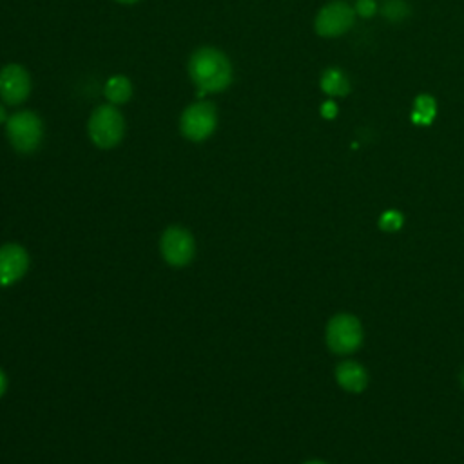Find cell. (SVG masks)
I'll return each mask as SVG.
<instances>
[{
    "label": "cell",
    "instance_id": "obj_19",
    "mask_svg": "<svg viewBox=\"0 0 464 464\" xmlns=\"http://www.w3.org/2000/svg\"><path fill=\"white\" fill-rule=\"evenodd\" d=\"M8 122V113H6V108L5 104H0V126Z\"/></svg>",
    "mask_w": 464,
    "mask_h": 464
},
{
    "label": "cell",
    "instance_id": "obj_14",
    "mask_svg": "<svg viewBox=\"0 0 464 464\" xmlns=\"http://www.w3.org/2000/svg\"><path fill=\"white\" fill-rule=\"evenodd\" d=\"M383 17L390 23H401L408 17L410 14V8L408 5L404 3V0H386V3L383 5Z\"/></svg>",
    "mask_w": 464,
    "mask_h": 464
},
{
    "label": "cell",
    "instance_id": "obj_7",
    "mask_svg": "<svg viewBox=\"0 0 464 464\" xmlns=\"http://www.w3.org/2000/svg\"><path fill=\"white\" fill-rule=\"evenodd\" d=\"M32 95V75L21 64H8L0 70V100L6 106H21Z\"/></svg>",
    "mask_w": 464,
    "mask_h": 464
},
{
    "label": "cell",
    "instance_id": "obj_21",
    "mask_svg": "<svg viewBox=\"0 0 464 464\" xmlns=\"http://www.w3.org/2000/svg\"><path fill=\"white\" fill-rule=\"evenodd\" d=\"M305 464H325V462H321V460H308V462H305Z\"/></svg>",
    "mask_w": 464,
    "mask_h": 464
},
{
    "label": "cell",
    "instance_id": "obj_6",
    "mask_svg": "<svg viewBox=\"0 0 464 464\" xmlns=\"http://www.w3.org/2000/svg\"><path fill=\"white\" fill-rule=\"evenodd\" d=\"M160 252L171 267L180 269L193 261L196 254V243L187 229L175 225L164 231L160 240Z\"/></svg>",
    "mask_w": 464,
    "mask_h": 464
},
{
    "label": "cell",
    "instance_id": "obj_16",
    "mask_svg": "<svg viewBox=\"0 0 464 464\" xmlns=\"http://www.w3.org/2000/svg\"><path fill=\"white\" fill-rule=\"evenodd\" d=\"M375 12H377L375 0H357V5H355V14L357 15H361L365 19H370V17L375 15Z\"/></svg>",
    "mask_w": 464,
    "mask_h": 464
},
{
    "label": "cell",
    "instance_id": "obj_3",
    "mask_svg": "<svg viewBox=\"0 0 464 464\" xmlns=\"http://www.w3.org/2000/svg\"><path fill=\"white\" fill-rule=\"evenodd\" d=\"M6 137L17 153L32 155L43 146L44 122L33 111H17L8 117Z\"/></svg>",
    "mask_w": 464,
    "mask_h": 464
},
{
    "label": "cell",
    "instance_id": "obj_10",
    "mask_svg": "<svg viewBox=\"0 0 464 464\" xmlns=\"http://www.w3.org/2000/svg\"><path fill=\"white\" fill-rule=\"evenodd\" d=\"M336 381L343 390L357 393L366 388L368 374L363 365H359L357 361L346 359L336 366Z\"/></svg>",
    "mask_w": 464,
    "mask_h": 464
},
{
    "label": "cell",
    "instance_id": "obj_11",
    "mask_svg": "<svg viewBox=\"0 0 464 464\" xmlns=\"http://www.w3.org/2000/svg\"><path fill=\"white\" fill-rule=\"evenodd\" d=\"M104 97L108 104L124 106L133 99V84L124 75H115L104 84Z\"/></svg>",
    "mask_w": 464,
    "mask_h": 464
},
{
    "label": "cell",
    "instance_id": "obj_22",
    "mask_svg": "<svg viewBox=\"0 0 464 464\" xmlns=\"http://www.w3.org/2000/svg\"><path fill=\"white\" fill-rule=\"evenodd\" d=\"M460 381H462V386H464V372H462V377H460Z\"/></svg>",
    "mask_w": 464,
    "mask_h": 464
},
{
    "label": "cell",
    "instance_id": "obj_4",
    "mask_svg": "<svg viewBox=\"0 0 464 464\" xmlns=\"http://www.w3.org/2000/svg\"><path fill=\"white\" fill-rule=\"evenodd\" d=\"M218 128V109L209 100H196L180 115V133L194 144L209 140Z\"/></svg>",
    "mask_w": 464,
    "mask_h": 464
},
{
    "label": "cell",
    "instance_id": "obj_1",
    "mask_svg": "<svg viewBox=\"0 0 464 464\" xmlns=\"http://www.w3.org/2000/svg\"><path fill=\"white\" fill-rule=\"evenodd\" d=\"M187 70L193 84L198 90L200 100H204L205 95L227 91L234 80V70L229 57L211 46L196 50L189 59Z\"/></svg>",
    "mask_w": 464,
    "mask_h": 464
},
{
    "label": "cell",
    "instance_id": "obj_20",
    "mask_svg": "<svg viewBox=\"0 0 464 464\" xmlns=\"http://www.w3.org/2000/svg\"><path fill=\"white\" fill-rule=\"evenodd\" d=\"M118 5H126V6H131V5H138L140 0H117Z\"/></svg>",
    "mask_w": 464,
    "mask_h": 464
},
{
    "label": "cell",
    "instance_id": "obj_15",
    "mask_svg": "<svg viewBox=\"0 0 464 464\" xmlns=\"http://www.w3.org/2000/svg\"><path fill=\"white\" fill-rule=\"evenodd\" d=\"M404 223V218L399 211L395 209H390V211H384L381 216H379V229L384 231V232H395L402 227Z\"/></svg>",
    "mask_w": 464,
    "mask_h": 464
},
{
    "label": "cell",
    "instance_id": "obj_2",
    "mask_svg": "<svg viewBox=\"0 0 464 464\" xmlns=\"http://www.w3.org/2000/svg\"><path fill=\"white\" fill-rule=\"evenodd\" d=\"M88 135L99 149H115L126 137V118L113 104L99 106L90 117Z\"/></svg>",
    "mask_w": 464,
    "mask_h": 464
},
{
    "label": "cell",
    "instance_id": "obj_18",
    "mask_svg": "<svg viewBox=\"0 0 464 464\" xmlns=\"http://www.w3.org/2000/svg\"><path fill=\"white\" fill-rule=\"evenodd\" d=\"M6 390H8V377H6L5 370L0 368V397L6 393Z\"/></svg>",
    "mask_w": 464,
    "mask_h": 464
},
{
    "label": "cell",
    "instance_id": "obj_12",
    "mask_svg": "<svg viewBox=\"0 0 464 464\" xmlns=\"http://www.w3.org/2000/svg\"><path fill=\"white\" fill-rule=\"evenodd\" d=\"M319 84L323 93H327L328 97H345L350 91V82L339 70H327L321 75Z\"/></svg>",
    "mask_w": 464,
    "mask_h": 464
},
{
    "label": "cell",
    "instance_id": "obj_5",
    "mask_svg": "<svg viewBox=\"0 0 464 464\" xmlns=\"http://www.w3.org/2000/svg\"><path fill=\"white\" fill-rule=\"evenodd\" d=\"M327 345L337 355H348L363 345V327L352 314H337L327 325Z\"/></svg>",
    "mask_w": 464,
    "mask_h": 464
},
{
    "label": "cell",
    "instance_id": "obj_8",
    "mask_svg": "<svg viewBox=\"0 0 464 464\" xmlns=\"http://www.w3.org/2000/svg\"><path fill=\"white\" fill-rule=\"evenodd\" d=\"M355 10L345 3L327 5L316 17L314 28L319 37L334 39L346 33L354 26Z\"/></svg>",
    "mask_w": 464,
    "mask_h": 464
},
{
    "label": "cell",
    "instance_id": "obj_9",
    "mask_svg": "<svg viewBox=\"0 0 464 464\" xmlns=\"http://www.w3.org/2000/svg\"><path fill=\"white\" fill-rule=\"evenodd\" d=\"M30 269V254L17 243L0 247V287H12L21 281Z\"/></svg>",
    "mask_w": 464,
    "mask_h": 464
},
{
    "label": "cell",
    "instance_id": "obj_17",
    "mask_svg": "<svg viewBox=\"0 0 464 464\" xmlns=\"http://www.w3.org/2000/svg\"><path fill=\"white\" fill-rule=\"evenodd\" d=\"M321 115H323L327 120L336 118V115H337V106H336L334 102H325V104L321 106Z\"/></svg>",
    "mask_w": 464,
    "mask_h": 464
},
{
    "label": "cell",
    "instance_id": "obj_13",
    "mask_svg": "<svg viewBox=\"0 0 464 464\" xmlns=\"http://www.w3.org/2000/svg\"><path fill=\"white\" fill-rule=\"evenodd\" d=\"M437 115V104L430 95H421L415 99L413 109H412V122L415 126H430L435 120Z\"/></svg>",
    "mask_w": 464,
    "mask_h": 464
}]
</instances>
